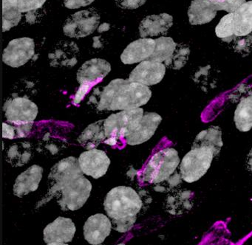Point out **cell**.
Masks as SVG:
<instances>
[{
  "label": "cell",
  "instance_id": "obj_37",
  "mask_svg": "<svg viewBox=\"0 0 252 245\" xmlns=\"http://www.w3.org/2000/svg\"><path fill=\"white\" fill-rule=\"evenodd\" d=\"M147 0H116V4L122 9L134 10L144 5Z\"/></svg>",
  "mask_w": 252,
  "mask_h": 245
},
{
  "label": "cell",
  "instance_id": "obj_35",
  "mask_svg": "<svg viewBox=\"0 0 252 245\" xmlns=\"http://www.w3.org/2000/svg\"><path fill=\"white\" fill-rule=\"evenodd\" d=\"M217 10H224L233 13L238 9L246 0H210Z\"/></svg>",
  "mask_w": 252,
  "mask_h": 245
},
{
  "label": "cell",
  "instance_id": "obj_25",
  "mask_svg": "<svg viewBox=\"0 0 252 245\" xmlns=\"http://www.w3.org/2000/svg\"><path fill=\"white\" fill-rule=\"evenodd\" d=\"M106 138L104 120H100L88 125L81 133L77 140L82 147L90 150L104 143Z\"/></svg>",
  "mask_w": 252,
  "mask_h": 245
},
{
  "label": "cell",
  "instance_id": "obj_40",
  "mask_svg": "<svg viewBox=\"0 0 252 245\" xmlns=\"http://www.w3.org/2000/svg\"><path fill=\"white\" fill-rule=\"evenodd\" d=\"M2 137L12 140L16 137V128L14 125H10L7 122L2 123Z\"/></svg>",
  "mask_w": 252,
  "mask_h": 245
},
{
  "label": "cell",
  "instance_id": "obj_36",
  "mask_svg": "<svg viewBox=\"0 0 252 245\" xmlns=\"http://www.w3.org/2000/svg\"><path fill=\"white\" fill-rule=\"evenodd\" d=\"M47 0H18L19 10L21 13L34 11L41 8Z\"/></svg>",
  "mask_w": 252,
  "mask_h": 245
},
{
  "label": "cell",
  "instance_id": "obj_41",
  "mask_svg": "<svg viewBox=\"0 0 252 245\" xmlns=\"http://www.w3.org/2000/svg\"><path fill=\"white\" fill-rule=\"evenodd\" d=\"M33 123L25 124V125H15L16 137H26L31 132Z\"/></svg>",
  "mask_w": 252,
  "mask_h": 245
},
{
  "label": "cell",
  "instance_id": "obj_39",
  "mask_svg": "<svg viewBox=\"0 0 252 245\" xmlns=\"http://www.w3.org/2000/svg\"><path fill=\"white\" fill-rule=\"evenodd\" d=\"M91 87L92 86L88 85V84H80V87L78 89L77 92L73 97V103L76 105L79 104Z\"/></svg>",
  "mask_w": 252,
  "mask_h": 245
},
{
  "label": "cell",
  "instance_id": "obj_7",
  "mask_svg": "<svg viewBox=\"0 0 252 245\" xmlns=\"http://www.w3.org/2000/svg\"><path fill=\"white\" fill-rule=\"evenodd\" d=\"M99 23L100 15L95 10H81L66 19L63 31L70 38H85L94 33Z\"/></svg>",
  "mask_w": 252,
  "mask_h": 245
},
{
  "label": "cell",
  "instance_id": "obj_31",
  "mask_svg": "<svg viewBox=\"0 0 252 245\" xmlns=\"http://www.w3.org/2000/svg\"><path fill=\"white\" fill-rule=\"evenodd\" d=\"M64 147H66V143L64 140L54 137L51 134H46L38 143L37 151L45 154L55 155Z\"/></svg>",
  "mask_w": 252,
  "mask_h": 245
},
{
  "label": "cell",
  "instance_id": "obj_21",
  "mask_svg": "<svg viewBox=\"0 0 252 245\" xmlns=\"http://www.w3.org/2000/svg\"><path fill=\"white\" fill-rule=\"evenodd\" d=\"M193 192L186 189H176L170 192L165 199L166 212L174 215H183L191 211L194 205Z\"/></svg>",
  "mask_w": 252,
  "mask_h": 245
},
{
  "label": "cell",
  "instance_id": "obj_18",
  "mask_svg": "<svg viewBox=\"0 0 252 245\" xmlns=\"http://www.w3.org/2000/svg\"><path fill=\"white\" fill-rule=\"evenodd\" d=\"M156 48V40L141 38L128 44L121 55V61L125 64H134L148 60Z\"/></svg>",
  "mask_w": 252,
  "mask_h": 245
},
{
  "label": "cell",
  "instance_id": "obj_15",
  "mask_svg": "<svg viewBox=\"0 0 252 245\" xmlns=\"http://www.w3.org/2000/svg\"><path fill=\"white\" fill-rule=\"evenodd\" d=\"M111 71V65L102 59H90L83 63L76 73L79 84L94 86L104 79Z\"/></svg>",
  "mask_w": 252,
  "mask_h": 245
},
{
  "label": "cell",
  "instance_id": "obj_19",
  "mask_svg": "<svg viewBox=\"0 0 252 245\" xmlns=\"http://www.w3.org/2000/svg\"><path fill=\"white\" fill-rule=\"evenodd\" d=\"M43 168L39 165H33L17 177L13 187V192L18 197L36 191L43 176Z\"/></svg>",
  "mask_w": 252,
  "mask_h": 245
},
{
  "label": "cell",
  "instance_id": "obj_3",
  "mask_svg": "<svg viewBox=\"0 0 252 245\" xmlns=\"http://www.w3.org/2000/svg\"><path fill=\"white\" fill-rule=\"evenodd\" d=\"M180 165L178 152L166 148L152 156L143 171V180L149 184H158L169 179Z\"/></svg>",
  "mask_w": 252,
  "mask_h": 245
},
{
  "label": "cell",
  "instance_id": "obj_45",
  "mask_svg": "<svg viewBox=\"0 0 252 245\" xmlns=\"http://www.w3.org/2000/svg\"></svg>",
  "mask_w": 252,
  "mask_h": 245
},
{
  "label": "cell",
  "instance_id": "obj_20",
  "mask_svg": "<svg viewBox=\"0 0 252 245\" xmlns=\"http://www.w3.org/2000/svg\"><path fill=\"white\" fill-rule=\"evenodd\" d=\"M173 25V17L168 13L150 15L144 18L139 25L141 38L165 35Z\"/></svg>",
  "mask_w": 252,
  "mask_h": 245
},
{
  "label": "cell",
  "instance_id": "obj_8",
  "mask_svg": "<svg viewBox=\"0 0 252 245\" xmlns=\"http://www.w3.org/2000/svg\"><path fill=\"white\" fill-rule=\"evenodd\" d=\"M3 109L7 121L14 125L33 123L39 113L37 105L25 96L8 99Z\"/></svg>",
  "mask_w": 252,
  "mask_h": 245
},
{
  "label": "cell",
  "instance_id": "obj_16",
  "mask_svg": "<svg viewBox=\"0 0 252 245\" xmlns=\"http://www.w3.org/2000/svg\"><path fill=\"white\" fill-rule=\"evenodd\" d=\"M76 231V225L70 218L60 216L44 229V241L46 244L68 243Z\"/></svg>",
  "mask_w": 252,
  "mask_h": 245
},
{
  "label": "cell",
  "instance_id": "obj_43",
  "mask_svg": "<svg viewBox=\"0 0 252 245\" xmlns=\"http://www.w3.org/2000/svg\"><path fill=\"white\" fill-rule=\"evenodd\" d=\"M46 245H68L67 243H50Z\"/></svg>",
  "mask_w": 252,
  "mask_h": 245
},
{
  "label": "cell",
  "instance_id": "obj_14",
  "mask_svg": "<svg viewBox=\"0 0 252 245\" xmlns=\"http://www.w3.org/2000/svg\"><path fill=\"white\" fill-rule=\"evenodd\" d=\"M110 218L102 214L91 215L84 225L85 240L92 245H99L104 242L112 230Z\"/></svg>",
  "mask_w": 252,
  "mask_h": 245
},
{
  "label": "cell",
  "instance_id": "obj_26",
  "mask_svg": "<svg viewBox=\"0 0 252 245\" xmlns=\"http://www.w3.org/2000/svg\"><path fill=\"white\" fill-rule=\"evenodd\" d=\"M33 156V147L28 141L17 142L7 151L6 160L13 167H22L30 162Z\"/></svg>",
  "mask_w": 252,
  "mask_h": 245
},
{
  "label": "cell",
  "instance_id": "obj_33",
  "mask_svg": "<svg viewBox=\"0 0 252 245\" xmlns=\"http://www.w3.org/2000/svg\"><path fill=\"white\" fill-rule=\"evenodd\" d=\"M182 180L181 174L174 173L167 180L158 184H155L154 190L160 193L173 191L176 190L175 187H178L181 184Z\"/></svg>",
  "mask_w": 252,
  "mask_h": 245
},
{
  "label": "cell",
  "instance_id": "obj_1",
  "mask_svg": "<svg viewBox=\"0 0 252 245\" xmlns=\"http://www.w3.org/2000/svg\"><path fill=\"white\" fill-rule=\"evenodd\" d=\"M151 97L152 91L147 86L116 78L106 87L94 90L90 102L98 111H124L141 108Z\"/></svg>",
  "mask_w": 252,
  "mask_h": 245
},
{
  "label": "cell",
  "instance_id": "obj_23",
  "mask_svg": "<svg viewBox=\"0 0 252 245\" xmlns=\"http://www.w3.org/2000/svg\"><path fill=\"white\" fill-rule=\"evenodd\" d=\"M232 28L236 37L252 32V1H246L232 13Z\"/></svg>",
  "mask_w": 252,
  "mask_h": 245
},
{
  "label": "cell",
  "instance_id": "obj_38",
  "mask_svg": "<svg viewBox=\"0 0 252 245\" xmlns=\"http://www.w3.org/2000/svg\"><path fill=\"white\" fill-rule=\"evenodd\" d=\"M95 0H64V4L68 9H78L92 4Z\"/></svg>",
  "mask_w": 252,
  "mask_h": 245
},
{
  "label": "cell",
  "instance_id": "obj_32",
  "mask_svg": "<svg viewBox=\"0 0 252 245\" xmlns=\"http://www.w3.org/2000/svg\"><path fill=\"white\" fill-rule=\"evenodd\" d=\"M215 33L218 38L230 43L237 37L234 35L232 28V13L225 15L215 28Z\"/></svg>",
  "mask_w": 252,
  "mask_h": 245
},
{
  "label": "cell",
  "instance_id": "obj_29",
  "mask_svg": "<svg viewBox=\"0 0 252 245\" xmlns=\"http://www.w3.org/2000/svg\"><path fill=\"white\" fill-rule=\"evenodd\" d=\"M177 44L170 37L162 36L157 38L156 39V48L148 60L160 63L166 61L173 54Z\"/></svg>",
  "mask_w": 252,
  "mask_h": 245
},
{
  "label": "cell",
  "instance_id": "obj_4",
  "mask_svg": "<svg viewBox=\"0 0 252 245\" xmlns=\"http://www.w3.org/2000/svg\"><path fill=\"white\" fill-rule=\"evenodd\" d=\"M91 181L81 176L59 187L51 197H56L57 203L63 211H77L86 203L91 196Z\"/></svg>",
  "mask_w": 252,
  "mask_h": 245
},
{
  "label": "cell",
  "instance_id": "obj_28",
  "mask_svg": "<svg viewBox=\"0 0 252 245\" xmlns=\"http://www.w3.org/2000/svg\"><path fill=\"white\" fill-rule=\"evenodd\" d=\"M21 19L18 0H2V31L6 32L17 26Z\"/></svg>",
  "mask_w": 252,
  "mask_h": 245
},
{
  "label": "cell",
  "instance_id": "obj_30",
  "mask_svg": "<svg viewBox=\"0 0 252 245\" xmlns=\"http://www.w3.org/2000/svg\"><path fill=\"white\" fill-rule=\"evenodd\" d=\"M190 54V49L184 44H177L172 56L164 62L165 66L169 69L179 70L187 64Z\"/></svg>",
  "mask_w": 252,
  "mask_h": 245
},
{
  "label": "cell",
  "instance_id": "obj_27",
  "mask_svg": "<svg viewBox=\"0 0 252 245\" xmlns=\"http://www.w3.org/2000/svg\"><path fill=\"white\" fill-rule=\"evenodd\" d=\"M234 121L240 131L246 132L252 128V94L240 100L234 112Z\"/></svg>",
  "mask_w": 252,
  "mask_h": 245
},
{
  "label": "cell",
  "instance_id": "obj_24",
  "mask_svg": "<svg viewBox=\"0 0 252 245\" xmlns=\"http://www.w3.org/2000/svg\"><path fill=\"white\" fill-rule=\"evenodd\" d=\"M223 146L222 131L218 126H211L207 129L200 131L193 142L192 149L206 148L210 149L214 156L219 154Z\"/></svg>",
  "mask_w": 252,
  "mask_h": 245
},
{
  "label": "cell",
  "instance_id": "obj_10",
  "mask_svg": "<svg viewBox=\"0 0 252 245\" xmlns=\"http://www.w3.org/2000/svg\"><path fill=\"white\" fill-rule=\"evenodd\" d=\"M35 54V42L29 37L15 38L8 43L2 54V61L11 67L17 68L27 63Z\"/></svg>",
  "mask_w": 252,
  "mask_h": 245
},
{
  "label": "cell",
  "instance_id": "obj_9",
  "mask_svg": "<svg viewBox=\"0 0 252 245\" xmlns=\"http://www.w3.org/2000/svg\"><path fill=\"white\" fill-rule=\"evenodd\" d=\"M83 175L84 173L81 169L77 158L75 156H68L61 159L51 168L48 175V196L51 197V195L59 187L70 180Z\"/></svg>",
  "mask_w": 252,
  "mask_h": 245
},
{
  "label": "cell",
  "instance_id": "obj_11",
  "mask_svg": "<svg viewBox=\"0 0 252 245\" xmlns=\"http://www.w3.org/2000/svg\"><path fill=\"white\" fill-rule=\"evenodd\" d=\"M78 159L84 174L94 179L104 177L110 165L108 155L104 151L97 149L82 152Z\"/></svg>",
  "mask_w": 252,
  "mask_h": 245
},
{
  "label": "cell",
  "instance_id": "obj_44",
  "mask_svg": "<svg viewBox=\"0 0 252 245\" xmlns=\"http://www.w3.org/2000/svg\"><path fill=\"white\" fill-rule=\"evenodd\" d=\"M125 245V244H119V245Z\"/></svg>",
  "mask_w": 252,
  "mask_h": 245
},
{
  "label": "cell",
  "instance_id": "obj_17",
  "mask_svg": "<svg viewBox=\"0 0 252 245\" xmlns=\"http://www.w3.org/2000/svg\"><path fill=\"white\" fill-rule=\"evenodd\" d=\"M79 48L72 41H59L48 53L50 65L54 67H73L77 63Z\"/></svg>",
  "mask_w": 252,
  "mask_h": 245
},
{
  "label": "cell",
  "instance_id": "obj_22",
  "mask_svg": "<svg viewBox=\"0 0 252 245\" xmlns=\"http://www.w3.org/2000/svg\"><path fill=\"white\" fill-rule=\"evenodd\" d=\"M217 11L210 0H193L189 7V21L192 25L207 24L216 16Z\"/></svg>",
  "mask_w": 252,
  "mask_h": 245
},
{
  "label": "cell",
  "instance_id": "obj_34",
  "mask_svg": "<svg viewBox=\"0 0 252 245\" xmlns=\"http://www.w3.org/2000/svg\"><path fill=\"white\" fill-rule=\"evenodd\" d=\"M233 41V48L237 53L243 56L252 53V32L246 36L237 37Z\"/></svg>",
  "mask_w": 252,
  "mask_h": 245
},
{
  "label": "cell",
  "instance_id": "obj_13",
  "mask_svg": "<svg viewBox=\"0 0 252 245\" xmlns=\"http://www.w3.org/2000/svg\"><path fill=\"white\" fill-rule=\"evenodd\" d=\"M162 121L160 115L156 112H146L135 128L125 137L129 146L142 144L153 137Z\"/></svg>",
  "mask_w": 252,
  "mask_h": 245
},
{
  "label": "cell",
  "instance_id": "obj_6",
  "mask_svg": "<svg viewBox=\"0 0 252 245\" xmlns=\"http://www.w3.org/2000/svg\"><path fill=\"white\" fill-rule=\"evenodd\" d=\"M214 156L210 149L191 148L180 163V174L183 180L192 183L202 178L210 168Z\"/></svg>",
  "mask_w": 252,
  "mask_h": 245
},
{
  "label": "cell",
  "instance_id": "obj_5",
  "mask_svg": "<svg viewBox=\"0 0 252 245\" xmlns=\"http://www.w3.org/2000/svg\"><path fill=\"white\" fill-rule=\"evenodd\" d=\"M141 108L121 111L112 114L104 120L106 138L104 143L110 146L117 144L118 140L125 138L136 127L144 115Z\"/></svg>",
  "mask_w": 252,
  "mask_h": 245
},
{
  "label": "cell",
  "instance_id": "obj_42",
  "mask_svg": "<svg viewBox=\"0 0 252 245\" xmlns=\"http://www.w3.org/2000/svg\"><path fill=\"white\" fill-rule=\"evenodd\" d=\"M246 167L249 172L252 173V148L246 156Z\"/></svg>",
  "mask_w": 252,
  "mask_h": 245
},
{
  "label": "cell",
  "instance_id": "obj_2",
  "mask_svg": "<svg viewBox=\"0 0 252 245\" xmlns=\"http://www.w3.org/2000/svg\"><path fill=\"white\" fill-rule=\"evenodd\" d=\"M144 203L132 187L118 186L107 193L104 210L111 220L112 227L119 233H126L133 227Z\"/></svg>",
  "mask_w": 252,
  "mask_h": 245
},
{
  "label": "cell",
  "instance_id": "obj_12",
  "mask_svg": "<svg viewBox=\"0 0 252 245\" xmlns=\"http://www.w3.org/2000/svg\"><path fill=\"white\" fill-rule=\"evenodd\" d=\"M166 68L164 63L153 61H144L134 68L128 79L147 87L156 85L164 78Z\"/></svg>",
  "mask_w": 252,
  "mask_h": 245
}]
</instances>
